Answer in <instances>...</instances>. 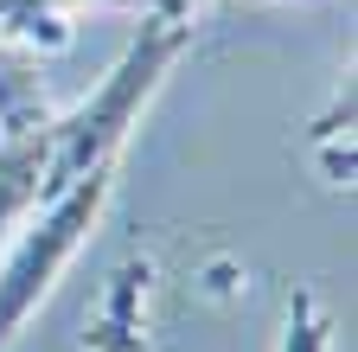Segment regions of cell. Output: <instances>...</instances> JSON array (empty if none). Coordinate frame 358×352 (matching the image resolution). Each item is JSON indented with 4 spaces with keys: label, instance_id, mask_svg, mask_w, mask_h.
Listing matches in <instances>:
<instances>
[{
    "label": "cell",
    "instance_id": "obj_7",
    "mask_svg": "<svg viewBox=\"0 0 358 352\" xmlns=\"http://www.w3.org/2000/svg\"><path fill=\"white\" fill-rule=\"evenodd\" d=\"M192 7H205V0H192Z\"/></svg>",
    "mask_w": 358,
    "mask_h": 352
},
{
    "label": "cell",
    "instance_id": "obj_2",
    "mask_svg": "<svg viewBox=\"0 0 358 352\" xmlns=\"http://www.w3.org/2000/svg\"><path fill=\"white\" fill-rule=\"evenodd\" d=\"M109 192H115V173H90V180H71L58 192H45L20 218V231L0 250V352L26 333L38 301L77 262V250L90 244V231H96V218L109 205Z\"/></svg>",
    "mask_w": 358,
    "mask_h": 352
},
{
    "label": "cell",
    "instance_id": "obj_1",
    "mask_svg": "<svg viewBox=\"0 0 358 352\" xmlns=\"http://www.w3.org/2000/svg\"><path fill=\"white\" fill-rule=\"evenodd\" d=\"M192 26H199V7H192V0H154V7H148L141 32H134L128 52L109 64V77L77 109L52 115L45 192H58L71 180H90V173H122V154L134 141V128H141L148 103L160 97V83L173 77V64L192 52Z\"/></svg>",
    "mask_w": 358,
    "mask_h": 352
},
{
    "label": "cell",
    "instance_id": "obj_6",
    "mask_svg": "<svg viewBox=\"0 0 358 352\" xmlns=\"http://www.w3.org/2000/svg\"><path fill=\"white\" fill-rule=\"evenodd\" d=\"M282 352H333V321H327L320 295H294V301H288Z\"/></svg>",
    "mask_w": 358,
    "mask_h": 352
},
{
    "label": "cell",
    "instance_id": "obj_3",
    "mask_svg": "<svg viewBox=\"0 0 358 352\" xmlns=\"http://www.w3.org/2000/svg\"><path fill=\"white\" fill-rule=\"evenodd\" d=\"M45 148H52V115H45L38 128L0 135V250H7V237L20 231V218L45 192Z\"/></svg>",
    "mask_w": 358,
    "mask_h": 352
},
{
    "label": "cell",
    "instance_id": "obj_4",
    "mask_svg": "<svg viewBox=\"0 0 358 352\" xmlns=\"http://www.w3.org/2000/svg\"><path fill=\"white\" fill-rule=\"evenodd\" d=\"M45 115H52V97H45V64H38V52L0 38V135L38 128Z\"/></svg>",
    "mask_w": 358,
    "mask_h": 352
},
{
    "label": "cell",
    "instance_id": "obj_5",
    "mask_svg": "<svg viewBox=\"0 0 358 352\" xmlns=\"http://www.w3.org/2000/svg\"><path fill=\"white\" fill-rule=\"evenodd\" d=\"M77 7H103V0H0V38H13L26 52H58L71 38Z\"/></svg>",
    "mask_w": 358,
    "mask_h": 352
}]
</instances>
